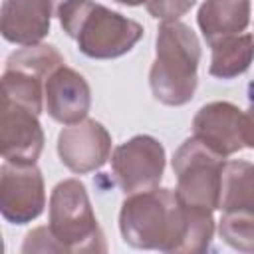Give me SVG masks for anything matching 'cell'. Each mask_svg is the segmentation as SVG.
I'll return each instance as SVG.
<instances>
[{
  "label": "cell",
  "mask_w": 254,
  "mask_h": 254,
  "mask_svg": "<svg viewBox=\"0 0 254 254\" xmlns=\"http://www.w3.org/2000/svg\"><path fill=\"white\" fill-rule=\"evenodd\" d=\"M125 244L169 254H202L214 238V218L181 204L173 189L157 187L127 194L119 210Z\"/></svg>",
  "instance_id": "6da1fadb"
},
{
  "label": "cell",
  "mask_w": 254,
  "mask_h": 254,
  "mask_svg": "<svg viewBox=\"0 0 254 254\" xmlns=\"http://www.w3.org/2000/svg\"><path fill=\"white\" fill-rule=\"evenodd\" d=\"M64 56L56 50V46L50 44H34V46H22L20 50L12 52L6 60L8 69H22V71H30L36 73L44 79H48V75L58 69L60 65H64Z\"/></svg>",
  "instance_id": "e0dca14e"
},
{
  "label": "cell",
  "mask_w": 254,
  "mask_h": 254,
  "mask_svg": "<svg viewBox=\"0 0 254 254\" xmlns=\"http://www.w3.org/2000/svg\"><path fill=\"white\" fill-rule=\"evenodd\" d=\"M250 0H204L196 22L206 44L242 34L250 24Z\"/></svg>",
  "instance_id": "4fadbf2b"
},
{
  "label": "cell",
  "mask_w": 254,
  "mask_h": 254,
  "mask_svg": "<svg viewBox=\"0 0 254 254\" xmlns=\"http://www.w3.org/2000/svg\"><path fill=\"white\" fill-rule=\"evenodd\" d=\"M210 46L208 73L218 79H234L248 71L254 62V36L236 34L220 38Z\"/></svg>",
  "instance_id": "5bb4252c"
},
{
  "label": "cell",
  "mask_w": 254,
  "mask_h": 254,
  "mask_svg": "<svg viewBox=\"0 0 254 254\" xmlns=\"http://www.w3.org/2000/svg\"><path fill=\"white\" fill-rule=\"evenodd\" d=\"M62 2H65V0H54V4H56V10H58V6H60Z\"/></svg>",
  "instance_id": "603a6c76"
},
{
  "label": "cell",
  "mask_w": 254,
  "mask_h": 254,
  "mask_svg": "<svg viewBox=\"0 0 254 254\" xmlns=\"http://www.w3.org/2000/svg\"><path fill=\"white\" fill-rule=\"evenodd\" d=\"M196 0H147V12L161 22H177L181 20L190 8L194 6Z\"/></svg>",
  "instance_id": "d6986e66"
},
{
  "label": "cell",
  "mask_w": 254,
  "mask_h": 254,
  "mask_svg": "<svg viewBox=\"0 0 254 254\" xmlns=\"http://www.w3.org/2000/svg\"><path fill=\"white\" fill-rule=\"evenodd\" d=\"M218 234L230 248L244 254H254V208L222 210Z\"/></svg>",
  "instance_id": "ac0fdd59"
},
{
  "label": "cell",
  "mask_w": 254,
  "mask_h": 254,
  "mask_svg": "<svg viewBox=\"0 0 254 254\" xmlns=\"http://www.w3.org/2000/svg\"><path fill=\"white\" fill-rule=\"evenodd\" d=\"M218 208H254V163L226 161L222 171Z\"/></svg>",
  "instance_id": "9a60e30c"
},
{
  "label": "cell",
  "mask_w": 254,
  "mask_h": 254,
  "mask_svg": "<svg viewBox=\"0 0 254 254\" xmlns=\"http://www.w3.org/2000/svg\"><path fill=\"white\" fill-rule=\"evenodd\" d=\"M40 115L2 99L0 111V151L10 163H36L44 151V129Z\"/></svg>",
  "instance_id": "9c48e42d"
},
{
  "label": "cell",
  "mask_w": 254,
  "mask_h": 254,
  "mask_svg": "<svg viewBox=\"0 0 254 254\" xmlns=\"http://www.w3.org/2000/svg\"><path fill=\"white\" fill-rule=\"evenodd\" d=\"M48 226L65 252L85 254L107 250L87 189L79 179H64L52 189Z\"/></svg>",
  "instance_id": "277c9868"
},
{
  "label": "cell",
  "mask_w": 254,
  "mask_h": 254,
  "mask_svg": "<svg viewBox=\"0 0 254 254\" xmlns=\"http://www.w3.org/2000/svg\"><path fill=\"white\" fill-rule=\"evenodd\" d=\"M115 2L125 4V6H141V4H145L147 0H115Z\"/></svg>",
  "instance_id": "7402d4cb"
},
{
  "label": "cell",
  "mask_w": 254,
  "mask_h": 254,
  "mask_svg": "<svg viewBox=\"0 0 254 254\" xmlns=\"http://www.w3.org/2000/svg\"><path fill=\"white\" fill-rule=\"evenodd\" d=\"M44 85H46V79L36 75V73L4 67L2 99L12 101L16 105H22V107L40 115L46 107L44 105Z\"/></svg>",
  "instance_id": "2e32d148"
},
{
  "label": "cell",
  "mask_w": 254,
  "mask_h": 254,
  "mask_svg": "<svg viewBox=\"0 0 254 254\" xmlns=\"http://www.w3.org/2000/svg\"><path fill=\"white\" fill-rule=\"evenodd\" d=\"M111 135L95 119L65 125L58 135V155L64 167L75 175L99 171L111 159Z\"/></svg>",
  "instance_id": "ba28073f"
},
{
  "label": "cell",
  "mask_w": 254,
  "mask_h": 254,
  "mask_svg": "<svg viewBox=\"0 0 254 254\" xmlns=\"http://www.w3.org/2000/svg\"><path fill=\"white\" fill-rule=\"evenodd\" d=\"M192 137L230 157L244 149V111L230 101H210L196 111Z\"/></svg>",
  "instance_id": "30bf717a"
},
{
  "label": "cell",
  "mask_w": 254,
  "mask_h": 254,
  "mask_svg": "<svg viewBox=\"0 0 254 254\" xmlns=\"http://www.w3.org/2000/svg\"><path fill=\"white\" fill-rule=\"evenodd\" d=\"M46 206V185L36 163H10L0 167V212L10 224L36 220Z\"/></svg>",
  "instance_id": "52a82bcc"
},
{
  "label": "cell",
  "mask_w": 254,
  "mask_h": 254,
  "mask_svg": "<svg viewBox=\"0 0 254 254\" xmlns=\"http://www.w3.org/2000/svg\"><path fill=\"white\" fill-rule=\"evenodd\" d=\"M250 87L254 89V83H250ZM244 147L254 149V91L250 93V103L244 111Z\"/></svg>",
  "instance_id": "44dd1931"
},
{
  "label": "cell",
  "mask_w": 254,
  "mask_h": 254,
  "mask_svg": "<svg viewBox=\"0 0 254 254\" xmlns=\"http://www.w3.org/2000/svg\"><path fill=\"white\" fill-rule=\"evenodd\" d=\"M44 105L48 115L62 123L73 125L87 117L91 107V89L87 79L65 64L54 69L44 85Z\"/></svg>",
  "instance_id": "8fae6325"
},
{
  "label": "cell",
  "mask_w": 254,
  "mask_h": 254,
  "mask_svg": "<svg viewBox=\"0 0 254 254\" xmlns=\"http://www.w3.org/2000/svg\"><path fill=\"white\" fill-rule=\"evenodd\" d=\"M22 252L28 254V252H65V250L56 240L50 226H38L26 234L24 244H22Z\"/></svg>",
  "instance_id": "ffe728a7"
},
{
  "label": "cell",
  "mask_w": 254,
  "mask_h": 254,
  "mask_svg": "<svg viewBox=\"0 0 254 254\" xmlns=\"http://www.w3.org/2000/svg\"><path fill=\"white\" fill-rule=\"evenodd\" d=\"M167 165L165 147L151 135H135L111 153V171L125 194L151 190L161 185Z\"/></svg>",
  "instance_id": "8992f818"
},
{
  "label": "cell",
  "mask_w": 254,
  "mask_h": 254,
  "mask_svg": "<svg viewBox=\"0 0 254 254\" xmlns=\"http://www.w3.org/2000/svg\"><path fill=\"white\" fill-rule=\"evenodd\" d=\"M56 16L64 32L91 60H113L133 50L145 30L139 22L93 0H65Z\"/></svg>",
  "instance_id": "7a4b0ae2"
},
{
  "label": "cell",
  "mask_w": 254,
  "mask_h": 254,
  "mask_svg": "<svg viewBox=\"0 0 254 254\" xmlns=\"http://www.w3.org/2000/svg\"><path fill=\"white\" fill-rule=\"evenodd\" d=\"M54 0H4L0 10L2 38L16 46H34L50 34Z\"/></svg>",
  "instance_id": "7c38bea8"
},
{
  "label": "cell",
  "mask_w": 254,
  "mask_h": 254,
  "mask_svg": "<svg viewBox=\"0 0 254 254\" xmlns=\"http://www.w3.org/2000/svg\"><path fill=\"white\" fill-rule=\"evenodd\" d=\"M173 173L177 177V198L183 206L212 214L220 202L222 171L226 157L212 151L196 137H189L173 155Z\"/></svg>",
  "instance_id": "5b68a950"
},
{
  "label": "cell",
  "mask_w": 254,
  "mask_h": 254,
  "mask_svg": "<svg viewBox=\"0 0 254 254\" xmlns=\"http://www.w3.org/2000/svg\"><path fill=\"white\" fill-rule=\"evenodd\" d=\"M200 42L185 22H161L155 40V62L149 69L153 97L169 107L187 105L198 85Z\"/></svg>",
  "instance_id": "3957f363"
}]
</instances>
